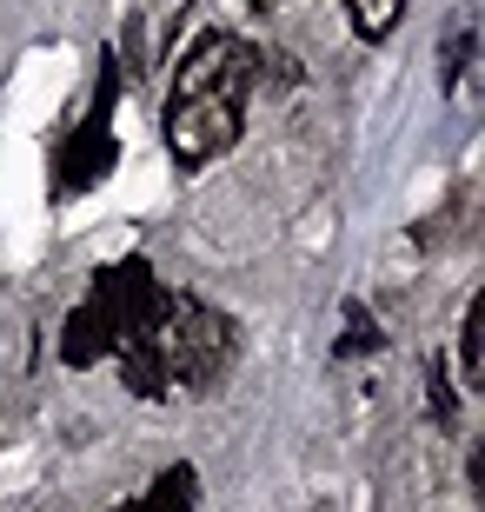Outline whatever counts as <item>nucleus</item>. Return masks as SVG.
I'll return each mask as SVG.
<instances>
[{
    "label": "nucleus",
    "instance_id": "nucleus-1",
    "mask_svg": "<svg viewBox=\"0 0 485 512\" xmlns=\"http://www.w3.org/2000/svg\"><path fill=\"white\" fill-rule=\"evenodd\" d=\"M246 87H253V54L233 34H200V47L173 67L167 147L180 167H206L240 140Z\"/></svg>",
    "mask_w": 485,
    "mask_h": 512
},
{
    "label": "nucleus",
    "instance_id": "nucleus-10",
    "mask_svg": "<svg viewBox=\"0 0 485 512\" xmlns=\"http://www.w3.org/2000/svg\"><path fill=\"white\" fill-rule=\"evenodd\" d=\"M466 54H472V20H459V27H452V40H446V87H459Z\"/></svg>",
    "mask_w": 485,
    "mask_h": 512
},
{
    "label": "nucleus",
    "instance_id": "nucleus-2",
    "mask_svg": "<svg viewBox=\"0 0 485 512\" xmlns=\"http://www.w3.org/2000/svg\"><path fill=\"white\" fill-rule=\"evenodd\" d=\"M160 353H167V380H180L187 393H213L233 373V320L200 293H167Z\"/></svg>",
    "mask_w": 485,
    "mask_h": 512
},
{
    "label": "nucleus",
    "instance_id": "nucleus-6",
    "mask_svg": "<svg viewBox=\"0 0 485 512\" xmlns=\"http://www.w3.org/2000/svg\"><path fill=\"white\" fill-rule=\"evenodd\" d=\"M459 360H466V386L485 380V300L466 306V326H459Z\"/></svg>",
    "mask_w": 485,
    "mask_h": 512
},
{
    "label": "nucleus",
    "instance_id": "nucleus-5",
    "mask_svg": "<svg viewBox=\"0 0 485 512\" xmlns=\"http://www.w3.org/2000/svg\"><path fill=\"white\" fill-rule=\"evenodd\" d=\"M193 486H200V479H193V466H167V473L153 479V493L140 499L133 512H193V506H200V493H193Z\"/></svg>",
    "mask_w": 485,
    "mask_h": 512
},
{
    "label": "nucleus",
    "instance_id": "nucleus-8",
    "mask_svg": "<svg viewBox=\"0 0 485 512\" xmlns=\"http://www.w3.org/2000/svg\"><path fill=\"white\" fill-rule=\"evenodd\" d=\"M426 399H432V419H439V426H452V419H459V399H452L446 360H432V366H426Z\"/></svg>",
    "mask_w": 485,
    "mask_h": 512
},
{
    "label": "nucleus",
    "instance_id": "nucleus-7",
    "mask_svg": "<svg viewBox=\"0 0 485 512\" xmlns=\"http://www.w3.org/2000/svg\"><path fill=\"white\" fill-rule=\"evenodd\" d=\"M346 7H353V27L366 40H379V34H392V20H399V7H406V0H346Z\"/></svg>",
    "mask_w": 485,
    "mask_h": 512
},
{
    "label": "nucleus",
    "instance_id": "nucleus-3",
    "mask_svg": "<svg viewBox=\"0 0 485 512\" xmlns=\"http://www.w3.org/2000/svg\"><path fill=\"white\" fill-rule=\"evenodd\" d=\"M113 100H120V60H100V87H94V107L80 120L54 153V200H74V193L100 187L120 160V140H113Z\"/></svg>",
    "mask_w": 485,
    "mask_h": 512
},
{
    "label": "nucleus",
    "instance_id": "nucleus-9",
    "mask_svg": "<svg viewBox=\"0 0 485 512\" xmlns=\"http://www.w3.org/2000/svg\"><path fill=\"white\" fill-rule=\"evenodd\" d=\"M373 346H379L373 320H366V306H353V313H346V340H339V353L353 360V353H373Z\"/></svg>",
    "mask_w": 485,
    "mask_h": 512
},
{
    "label": "nucleus",
    "instance_id": "nucleus-11",
    "mask_svg": "<svg viewBox=\"0 0 485 512\" xmlns=\"http://www.w3.org/2000/svg\"><path fill=\"white\" fill-rule=\"evenodd\" d=\"M113 512H133V506H113Z\"/></svg>",
    "mask_w": 485,
    "mask_h": 512
},
{
    "label": "nucleus",
    "instance_id": "nucleus-4",
    "mask_svg": "<svg viewBox=\"0 0 485 512\" xmlns=\"http://www.w3.org/2000/svg\"><path fill=\"white\" fill-rule=\"evenodd\" d=\"M113 353V320H107V300L100 293H87V306H74L67 313V326H60V360L67 366H94Z\"/></svg>",
    "mask_w": 485,
    "mask_h": 512
}]
</instances>
